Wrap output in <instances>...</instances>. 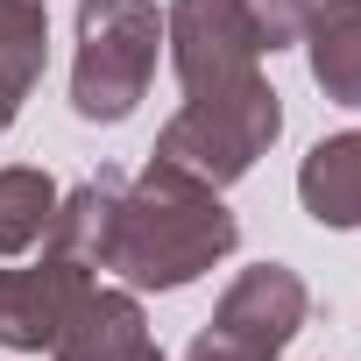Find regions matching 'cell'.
I'll use <instances>...</instances> for the list:
<instances>
[{"label": "cell", "mask_w": 361, "mask_h": 361, "mask_svg": "<svg viewBox=\"0 0 361 361\" xmlns=\"http://www.w3.org/2000/svg\"><path fill=\"white\" fill-rule=\"evenodd\" d=\"M43 50H50L43 0H0V85L36 92V78H43Z\"/></svg>", "instance_id": "obj_11"}, {"label": "cell", "mask_w": 361, "mask_h": 361, "mask_svg": "<svg viewBox=\"0 0 361 361\" xmlns=\"http://www.w3.org/2000/svg\"><path fill=\"white\" fill-rule=\"evenodd\" d=\"M234 241H241V220L227 213V199L149 156L135 185H121L99 269H114L128 290H185L213 262H227Z\"/></svg>", "instance_id": "obj_1"}, {"label": "cell", "mask_w": 361, "mask_h": 361, "mask_svg": "<svg viewBox=\"0 0 361 361\" xmlns=\"http://www.w3.org/2000/svg\"><path fill=\"white\" fill-rule=\"evenodd\" d=\"M276 135H283V99L255 71V78H234V85H213V92H185V106L163 121L149 156L213 185V192H227L276 149Z\"/></svg>", "instance_id": "obj_2"}, {"label": "cell", "mask_w": 361, "mask_h": 361, "mask_svg": "<svg viewBox=\"0 0 361 361\" xmlns=\"http://www.w3.org/2000/svg\"><path fill=\"white\" fill-rule=\"evenodd\" d=\"M241 15H248V29H255L262 57H276V50H290V43L305 36L312 0H241Z\"/></svg>", "instance_id": "obj_12"}, {"label": "cell", "mask_w": 361, "mask_h": 361, "mask_svg": "<svg viewBox=\"0 0 361 361\" xmlns=\"http://www.w3.org/2000/svg\"><path fill=\"white\" fill-rule=\"evenodd\" d=\"M163 50L185 92H213L262 71V43L241 15V0H170L163 8Z\"/></svg>", "instance_id": "obj_5"}, {"label": "cell", "mask_w": 361, "mask_h": 361, "mask_svg": "<svg viewBox=\"0 0 361 361\" xmlns=\"http://www.w3.org/2000/svg\"><path fill=\"white\" fill-rule=\"evenodd\" d=\"M298 199L319 227H354L361 234V128L312 142V156L298 163Z\"/></svg>", "instance_id": "obj_9"}, {"label": "cell", "mask_w": 361, "mask_h": 361, "mask_svg": "<svg viewBox=\"0 0 361 361\" xmlns=\"http://www.w3.org/2000/svg\"><path fill=\"white\" fill-rule=\"evenodd\" d=\"M305 64L333 106H361V0H312L305 15Z\"/></svg>", "instance_id": "obj_8"}, {"label": "cell", "mask_w": 361, "mask_h": 361, "mask_svg": "<svg viewBox=\"0 0 361 361\" xmlns=\"http://www.w3.org/2000/svg\"><path fill=\"white\" fill-rule=\"evenodd\" d=\"M305 312H312L305 276L283 269V262H255V269H241L220 290V305L192 333V354L185 361H276L298 340Z\"/></svg>", "instance_id": "obj_4"}, {"label": "cell", "mask_w": 361, "mask_h": 361, "mask_svg": "<svg viewBox=\"0 0 361 361\" xmlns=\"http://www.w3.org/2000/svg\"><path fill=\"white\" fill-rule=\"evenodd\" d=\"M85 290H92V262L64 255L50 241H43L36 262L0 269V347H15V354L57 347V333L71 326V312L85 305Z\"/></svg>", "instance_id": "obj_6"}, {"label": "cell", "mask_w": 361, "mask_h": 361, "mask_svg": "<svg viewBox=\"0 0 361 361\" xmlns=\"http://www.w3.org/2000/svg\"><path fill=\"white\" fill-rule=\"evenodd\" d=\"M50 213H57V177L50 170H36V163H8L0 170V262L29 255L43 241Z\"/></svg>", "instance_id": "obj_10"}, {"label": "cell", "mask_w": 361, "mask_h": 361, "mask_svg": "<svg viewBox=\"0 0 361 361\" xmlns=\"http://www.w3.org/2000/svg\"><path fill=\"white\" fill-rule=\"evenodd\" d=\"M163 8L156 0H78V57H71V114L92 128H121L156 78Z\"/></svg>", "instance_id": "obj_3"}, {"label": "cell", "mask_w": 361, "mask_h": 361, "mask_svg": "<svg viewBox=\"0 0 361 361\" xmlns=\"http://www.w3.org/2000/svg\"><path fill=\"white\" fill-rule=\"evenodd\" d=\"M50 354L57 361H163V347L149 340V319H142V290H128V283L121 290L92 283Z\"/></svg>", "instance_id": "obj_7"}]
</instances>
